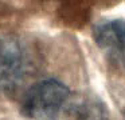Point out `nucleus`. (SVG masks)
<instances>
[{"instance_id":"f257e3e1","label":"nucleus","mask_w":125,"mask_h":120,"mask_svg":"<svg viewBox=\"0 0 125 120\" xmlns=\"http://www.w3.org/2000/svg\"><path fill=\"white\" fill-rule=\"evenodd\" d=\"M69 99L70 89L67 85L57 79H44L26 92L20 112L28 119H47L57 115Z\"/></svg>"},{"instance_id":"f03ea898","label":"nucleus","mask_w":125,"mask_h":120,"mask_svg":"<svg viewBox=\"0 0 125 120\" xmlns=\"http://www.w3.org/2000/svg\"><path fill=\"white\" fill-rule=\"evenodd\" d=\"M27 55L20 40L12 35H0V95L11 92L24 79Z\"/></svg>"},{"instance_id":"7ed1b4c3","label":"nucleus","mask_w":125,"mask_h":120,"mask_svg":"<svg viewBox=\"0 0 125 120\" xmlns=\"http://www.w3.org/2000/svg\"><path fill=\"white\" fill-rule=\"evenodd\" d=\"M93 36L97 45L114 60L125 64V20L113 19L95 24Z\"/></svg>"},{"instance_id":"20e7f679","label":"nucleus","mask_w":125,"mask_h":120,"mask_svg":"<svg viewBox=\"0 0 125 120\" xmlns=\"http://www.w3.org/2000/svg\"><path fill=\"white\" fill-rule=\"evenodd\" d=\"M74 112L78 120H108L104 104L97 99H83L75 104Z\"/></svg>"}]
</instances>
